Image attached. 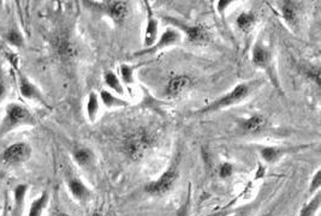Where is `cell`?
I'll return each mask as SVG.
<instances>
[{
    "label": "cell",
    "instance_id": "15",
    "mask_svg": "<svg viewBox=\"0 0 321 216\" xmlns=\"http://www.w3.org/2000/svg\"><path fill=\"white\" fill-rule=\"evenodd\" d=\"M265 125H266V118L264 115L255 114L251 115L247 120H244L242 128L244 131L249 132V134H256V132H260L265 128Z\"/></svg>",
    "mask_w": 321,
    "mask_h": 216
},
{
    "label": "cell",
    "instance_id": "17",
    "mask_svg": "<svg viewBox=\"0 0 321 216\" xmlns=\"http://www.w3.org/2000/svg\"><path fill=\"white\" fill-rule=\"evenodd\" d=\"M104 81L105 84L107 85L111 90H113L115 94H118L119 96H123L125 94L123 83L121 82V79H119L118 75L115 74V72L111 71V70L110 71H106L104 75Z\"/></svg>",
    "mask_w": 321,
    "mask_h": 216
},
{
    "label": "cell",
    "instance_id": "1",
    "mask_svg": "<svg viewBox=\"0 0 321 216\" xmlns=\"http://www.w3.org/2000/svg\"><path fill=\"white\" fill-rule=\"evenodd\" d=\"M250 92V86L248 83H241V84H237L234 89L225 94L224 96H221L218 100H216L214 102H212L206 107H203L200 111H197L195 114L201 115V114H208V113H213L217 111H220V109L224 108H229L231 106L238 104V102L243 101L244 99H247L249 96Z\"/></svg>",
    "mask_w": 321,
    "mask_h": 216
},
{
    "label": "cell",
    "instance_id": "5",
    "mask_svg": "<svg viewBox=\"0 0 321 216\" xmlns=\"http://www.w3.org/2000/svg\"><path fill=\"white\" fill-rule=\"evenodd\" d=\"M181 41H182L181 32L177 30V29L168 28L163 33V34L160 35V38H159V41L155 42L151 48L140 51L137 53V54L138 55L154 54V53L161 51V49H165L167 47H171V46L178 45V43H181Z\"/></svg>",
    "mask_w": 321,
    "mask_h": 216
},
{
    "label": "cell",
    "instance_id": "19",
    "mask_svg": "<svg viewBox=\"0 0 321 216\" xmlns=\"http://www.w3.org/2000/svg\"><path fill=\"white\" fill-rule=\"evenodd\" d=\"M72 156H74L76 164L81 167H87L94 160V154L88 148H77L72 152Z\"/></svg>",
    "mask_w": 321,
    "mask_h": 216
},
{
    "label": "cell",
    "instance_id": "30",
    "mask_svg": "<svg viewBox=\"0 0 321 216\" xmlns=\"http://www.w3.org/2000/svg\"><path fill=\"white\" fill-rule=\"evenodd\" d=\"M189 205H190V202H189V197H188L187 201H185L183 205L180 208V210L177 211V216H189Z\"/></svg>",
    "mask_w": 321,
    "mask_h": 216
},
{
    "label": "cell",
    "instance_id": "24",
    "mask_svg": "<svg viewBox=\"0 0 321 216\" xmlns=\"http://www.w3.org/2000/svg\"><path fill=\"white\" fill-rule=\"evenodd\" d=\"M148 147V139L145 136H138V137L132 138L129 142V151L131 154H142L145 148Z\"/></svg>",
    "mask_w": 321,
    "mask_h": 216
},
{
    "label": "cell",
    "instance_id": "25",
    "mask_svg": "<svg viewBox=\"0 0 321 216\" xmlns=\"http://www.w3.org/2000/svg\"><path fill=\"white\" fill-rule=\"evenodd\" d=\"M320 192H317L312 201H309L304 207L301 209L300 215L299 216H314L315 212L317 211V209L320 207Z\"/></svg>",
    "mask_w": 321,
    "mask_h": 216
},
{
    "label": "cell",
    "instance_id": "4",
    "mask_svg": "<svg viewBox=\"0 0 321 216\" xmlns=\"http://www.w3.org/2000/svg\"><path fill=\"white\" fill-rule=\"evenodd\" d=\"M165 21L171 23V24L177 26V28H180L181 30L187 35V39L189 42H194V43L205 42V41H207L208 38H210L208 30L205 28L203 25L185 24V23L172 17H165Z\"/></svg>",
    "mask_w": 321,
    "mask_h": 216
},
{
    "label": "cell",
    "instance_id": "12",
    "mask_svg": "<svg viewBox=\"0 0 321 216\" xmlns=\"http://www.w3.org/2000/svg\"><path fill=\"white\" fill-rule=\"evenodd\" d=\"M279 5L280 13H282L284 21L291 29L296 28L297 22H299V11H297V3L295 2H280Z\"/></svg>",
    "mask_w": 321,
    "mask_h": 216
},
{
    "label": "cell",
    "instance_id": "29",
    "mask_svg": "<svg viewBox=\"0 0 321 216\" xmlns=\"http://www.w3.org/2000/svg\"><path fill=\"white\" fill-rule=\"evenodd\" d=\"M232 4H235V2H227V0H221V2H218L217 3V10H218V12L220 13L221 16H223L224 17V15H225V11H226V9L229 8L230 5H232Z\"/></svg>",
    "mask_w": 321,
    "mask_h": 216
},
{
    "label": "cell",
    "instance_id": "31",
    "mask_svg": "<svg viewBox=\"0 0 321 216\" xmlns=\"http://www.w3.org/2000/svg\"><path fill=\"white\" fill-rule=\"evenodd\" d=\"M6 91V86H5V82L4 78H3L2 74H0V101H2L3 98H4Z\"/></svg>",
    "mask_w": 321,
    "mask_h": 216
},
{
    "label": "cell",
    "instance_id": "16",
    "mask_svg": "<svg viewBox=\"0 0 321 216\" xmlns=\"http://www.w3.org/2000/svg\"><path fill=\"white\" fill-rule=\"evenodd\" d=\"M256 23V16L255 13L251 11L242 12L241 15H238V17L236 19V25L240 30H242L243 33H249L251 29L254 28Z\"/></svg>",
    "mask_w": 321,
    "mask_h": 216
},
{
    "label": "cell",
    "instance_id": "18",
    "mask_svg": "<svg viewBox=\"0 0 321 216\" xmlns=\"http://www.w3.org/2000/svg\"><path fill=\"white\" fill-rule=\"evenodd\" d=\"M99 108H100V101H99V95L95 91L89 92L87 105H85V112L89 121L94 122L98 117Z\"/></svg>",
    "mask_w": 321,
    "mask_h": 216
},
{
    "label": "cell",
    "instance_id": "6",
    "mask_svg": "<svg viewBox=\"0 0 321 216\" xmlns=\"http://www.w3.org/2000/svg\"><path fill=\"white\" fill-rule=\"evenodd\" d=\"M95 3V2H94ZM95 5H99L102 11L106 13L107 17H110L114 23H122L127 18L129 9L128 3L122 0H111V2H97Z\"/></svg>",
    "mask_w": 321,
    "mask_h": 216
},
{
    "label": "cell",
    "instance_id": "21",
    "mask_svg": "<svg viewBox=\"0 0 321 216\" xmlns=\"http://www.w3.org/2000/svg\"><path fill=\"white\" fill-rule=\"evenodd\" d=\"M28 190V186L21 184L16 186L15 189V216H21L23 204H24V197Z\"/></svg>",
    "mask_w": 321,
    "mask_h": 216
},
{
    "label": "cell",
    "instance_id": "14",
    "mask_svg": "<svg viewBox=\"0 0 321 216\" xmlns=\"http://www.w3.org/2000/svg\"><path fill=\"white\" fill-rule=\"evenodd\" d=\"M100 100L101 104L105 106L106 108H118V107H127L130 104L124 100L123 98H119V96L114 95L113 92L108 91V90H101L100 91Z\"/></svg>",
    "mask_w": 321,
    "mask_h": 216
},
{
    "label": "cell",
    "instance_id": "28",
    "mask_svg": "<svg viewBox=\"0 0 321 216\" xmlns=\"http://www.w3.org/2000/svg\"><path fill=\"white\" fill-rule=\"evenodd\" d=\"M320 185H321V169H317V171L315 172V174L313 175L312 181H310L309 191H310V192L319 191Z\"/></svg>",
    "mask_w": 321,
    "mask_h": 216
},
{
    "label": "cell",
    "instance_id": "22",
    "mask_svg": "<svg viewBox=\"0 0 321 216\" xmlns=\"http://www.w3.org/2000/svg\"><path fill=\"white\" fill-rule=\"evenodd\" d=\"M48 202V194L47 192H44L39 198H36L34 202H33L31 205V209H29V214L28 216H41L42 211L46 207Z\"/></svg>",
    "mask_w": 321,
    "mask_h": 216
},
{
    "label": "cell",
    "instance_id": "11",
    "mask_svg": "<svg viewBox=\"0 0 321 216\" xmlns=\"http://www.w3.org/2000/svg\"><path fill=\"white\" fill-rule=\"evenodd\" d=\"M158 21L153 16L152 10L148 8V17H147V25H145L144 36H143V47L144 49L151 48L152 46L157 42L158 38Z\"/></svg>",
    "mask_w": 321,
    "mask_h": 216
},
{
    "label": "cell",
    "instance_id": "9",
    "mask_svg": "<svg viewBox=\"0 0 321 216\" xmlns=\"http://www.w3.org/2000/svg\"><path fill=\"white\" fill-rule=\"evenodd\" d=\"M193 85V79H191L188 75H177L174 77H172L170 81L167 82L166 85V95L168 98L174 99L178 98L183 94L184 91L189 90Z\"/></svg>",
    "mask_w": 321,
    "mask_h": 216
},
{
    "label": "cell",
    "instance_id": "13",
    "mask_svg": "<svg viewBox=\"0 0 321 216\" xmlns=\"http://www.w3.org/2000/svg\"><path fill=\"white\" fill-rule=\"evenodd\" d=\"M69 190H70L71 195L77 199V201H87L91 197V191L89 189L83 184V181L81 179L72 177L68 180Z\"/></svg>",
    "mask_w": 321,
    "mask_h": 216
},
{
    "label": "cell",
    "instance_id": "32",
    "mask_svg": "<svg viewBox=\"0 0 321 216\" xmlns=\"http://www.w3.org/2000/svg\"><path fill=\"white\" fill-rule=\"evenodd\" d=\"M208 216H219V214H212V215H208Z\"/></svg>",
    "mask_w": 321,
    "mask_h": 216
},
{
    "label": "cell",
    "instance_id": "27",
    "mask_svg": "<svg viewBox=\"0 0 321 216\" xmlns=\"http://www.w3.org/2000/svg\"><path fill=\"white\" fill-rule=\"evenodd\" d=\"M219 177L221 179H227L232 175L234 173V166L232 164H229V162H224L223 165L219 167Z\"/></svg>",
    "mask_w": 321,
    "mask_h": 216
},
{
    "label": "cell",
    "instance_id": "10",
    "mask_svg": "<svg viewBox=\"0 0 321 216\" xmlns=\"http://www.w3.org/2000/svg\"><path fill=\"white\" fill-rule=\"evenodd\" d=\"M18 84H19L18 85L19 90H21V94L23 98H25L28 100H38V101L42 102V104H46L41 91H40L39 89L25 77V76H23L21 72L18 74Z\"/></svg>",
    "mask_w": 321,
    "mask_h": 216
},
{
    "label": "cell",
    "instance_id": "7",
    "mask_svg": "<svg viewBox=\"0 0 321 216\" xmlns=\"http://www.w3.org/2000/svg\"><path fill=\"white\" fill-rule=\"evenodd\" d=\"M251 61L257 68L264 69L270 75V77L274 81V76L272 72V53H271V51L266 46H264L262 43H256L254 46L253 51H251Z\"/></svg>",
    "mask_w": 321,
    "mask_h": 216
},
{
    "label": "cell",
    "instance_id": "3",
    "mask_svg": "<svg viewBox=\"0 0 321 216\" xmlns=\"http://www.w3.org/2000/svg\"><path fill=\"white\" fill-rule=\"evenodd\" d=\"M34 118L28 109L17 104H11L6 109V117L0 129V136L6 134L9 130L23 124H34Z\"/></svg>",
    "mask_w": 321,
    "mask_h": 216
},
{
    "label": "cell",
    "instance_id": "2",
    "mask_svg": "<svg viewBox=\"0 0 321 216\" xmlns=\"http://www.w3.org/2000/svg\"><path fill=\"white\" fill-rule=\"evenodd\" d=\"M178 175H180V173H178V166L177 162H174V164H172L170 167L160 175V178L145 185V192H148V194L153 196L166 195L167 192H170L172 190L174 184H176Z\"/></svg>",
    "mask_w": 321,
    "mask_h": 216
},
{
    "label": "cell",
    "instance_id": "20",
    "mask_svg": "<svg viewBox=\"0 0 321 216\" xmlns=\"http://www.w3.org/2000/svg\"><path fill=\"white\" fill-rule=\"evenodd\" d=\"M259 154L261 159L267 164H274L282 158L284 154V150L282 148L278 147H264L259 150Z\"/></svg>",
    "mask_w": 321,
    "mask_h": 216
},
{
    "label": "cell",
    "instance_id": "26",
    "mask_svg": "<svg viewBox=\"0 0 321 216\" xmlns=\"http://www.w3.org/2000/svg\"><path fill=\"white\" fill-rule=\"evenodd\" d=\"M6 40H8L10 45L15 46V47H22L23 43H24L22 35L16 29H12V30L9 32V34L6 35Z\"/></svg>",
    "mask_w": 321,
    "mask_h": 216
},
{
    "label": "cell",
    "instance_id": "8",
    "mask_svg": "<svg viewBox=\"0 0 321 216\" xmlns=\"http://www.w3.org/2000/svg\"><path fill=\"white\" fill-rule=\"evenodd\" d=\"M32 154V148L29 147L26 143H15V144L10 145L9 148L5 149L4 154H3V159L6 164L15 165L19 164V162L25 161L26 159L31 158Z\"/></svg>",
    "mask_w": 321,
    "mask_h": 216
},
{
    "label": "cell",
    "instance_id": "23",
    "mask_svg": "<svg viewBox=\"0 0 321 216\" xmlns=\"http://www.w3.org/2000/svg\"><path fill=\"white\" fill-rule=\"evenodd\" d=\"M135 68L129 64H122L119 66V76H121V82L123 84L131 85L135 83Z\"/></svg>",
    "mask_w": 321,
    "mask_h": 216
}]
</instances>
